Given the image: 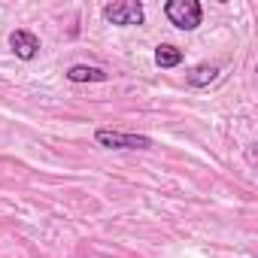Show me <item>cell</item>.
Returning <instances> with one entry per match:
<instances>
[{"label":"cell","mask_w":258,"mask_h":258,"mask_svg":"<svg viewBox=\"0 0 258 258\" xmlns=\"http://www.w3.org/2000/svg\"><path fill=\"white\" fill-rule=\"evenodd\" d=\"M164 13H167L170 25L179 28V31H195L204 19V10H201L198 0H170L164 7Z\"/></svg>","instance_id":"1"},{"label":"cell","mask_w":258,"mask_h":258,"mask_svg":"<svg viewBox=\"0 0 258 258\" xmlns=\"http://www.w3.org/2000/svg\"><path fill=\"white\" fill-rule=\"evenodd\" d=\"M94 140L106 149H152V140L143 134H124V131H112V127H97Z\"/></svg>","instance_id":"2"},{"label":"cell","mask_w":258,"mask_h":258,"mask_svg":"<svg viewBox=\"0 0 258 258\" xmlns=\"http://www.w3.org/2000/svg\"><path fill=\"white\" fill-rule=\"evenodd\" d=\"M103 19L124 28V25H143L146 13H143V4H137V0H118V4L103 7Z\"/></svg>","instance_id":"3"},{"label":"cell","mask_w":258,"mask_h":258,"mask_svg":"<svg viewBox=\"0 0 258 258\" xmlns=\"http://www.w3.org/2000/svg\"><path fill=\"white\" fill-rule=\"evenodd\" d=\"M10 46H13L16 58H22V61H34L37 52H40V40L31 31H13L10 34Z\"/></svg>","instance_id":"4"},{"label":"cell","mask_w":258,"mask_h":258,"mask_svg":"<svg viewBox=\"0 0 258 258\" xmlns=\"http://www.w3.org/2000/svg\"><path fill=\"white\" fill-rule=\"evenodd\" d=\"M67 79H70V82H103V79H106V73H103L100 67L73 64V67L67 70Z\"/></svg>","instance_id":"5"},{"label":"cell","mask_w":258,"mask_h":258,"mask_svg":"<svg viewBox=\"0 0 258 258\" xmlns=\"http://www.w3.org/2000/svg\"><path fill=\"white\" fill-rule=\"evenodd\" d=\"M216 76H219V67H213V64H201V67H195V70L185 76V82H188L191 88H201V85H210Z\"/></svg>","instance_id":"6"},{"label":"cell","mask_w":258,"mask_h":258,"mask_svg":"<svg viewBox=\"0 0 258 258\" xmlns=\"http://www.w3.org/2000/svg\"><path fill=\"white\" fill-rule=\"evenodd\" d=\"M155 64L158 67H176V64H182V49H176V46H158L155 49Z\"/></svg>","instance_id":"7"}]
</instances>
